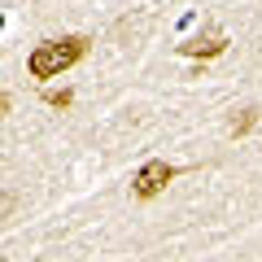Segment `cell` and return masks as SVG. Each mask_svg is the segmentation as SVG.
I'll return each mask as SVG.
<instances>
[{
    "label": "cell",
    "instance_id": "1",
    "mask_svg": "<svg viewBox=\"0 0 262 262\" xmlns=\"http://www.w3.org/2000/svg\"><path fill=\"white\" fill-rule=\"evenodd\" d=\"M88 48H92V39H88V35L44 39V44L31 48V57H27V75H31V79H61L66 70H75V66L88 57Z\"/></svg>",
    "mask_w": 262,
    "mask_h": 262
},
{
    "label": "cell",
    "instance_id": "2",
    "mask_svg": "<svg viewBox=\"0 0 262 262\" xmlns=\"http://www.w3.org/2000/svg\"><path fill=\"white\" fill-rule=\"evenodd\" d=\"M175 175H179V170L170 166V162L149 158L140 170H136V179H131V196H136V201H153V196L166 192V184H175Z\"/></svg>",
    "mask_w": 262,
    "mask_h": 262
},
{
    "label": "cell",
    "instance_id": "3",
    "mask_svg": "<svg viewBox=\"0 0 262 262\" xmlns=\"http://www.w3.org/2000/svg\"><path fill=\"white\" fill-rule=\"evenodd\" d=\"M184 57H201V61H214V57L227 53V35L223 31H210V35H196V39H184L179 44Z\"/></svg>",
    "mask_w": 262,
    "mask_h": 262
},
{
    "label": "cell",
    "instance_id": "4",
    "mask_svg": "<svg viewBox=\"0 0 262 262\" xmlns=\"http://www.w3.org/2000/svg\"><path fill=\"white\" fill-rule=\"evenodd\" d=\"M253 127H258V110H241V114L232 118V127H227V131H232V136H249Z\"/></svg>",
    "mask_w": 262,
    "mask_h": 262
},
{
    "label": "cell",
    "instance_id": "5",
    "mask_svg": "<svg viewBox=\"0 0 262 262\" xmlns=\"http://www.w3.org/2000/svg\"><path fill=\"white\" fill-rule=\"evenodd\" d=\"M70 101H75V96L66 92V88L61 92H44V105H53V110H70Z\"/></svg>",
    "mask_w": 262,
    "mask_h": 262
},
{
    "label": "cell",
    "instance_id": "6",
    "mask_svg": "<svg viewBox=\"0 0 262 262\" xmlns=\"http://www.w3.org/2000/svg\"><path fill=\"white\" fill-rule=\"evenodd\" d=\"M9 114V92H0V118Z\"/></svg>",
    "mask_w": 262,
    "mask_h": 262
}]
</instances>
